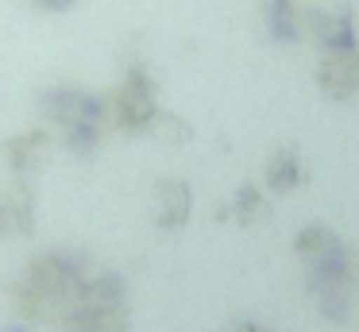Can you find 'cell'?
I'll return each mask as SVG.
<instances>
[{"instance_id":"6da1fadb","label":"cell","mask_w":359,"mask_h":332,"mask_svg":"<svg viewBox=\"0 0 359 332\" xmlns=\"http://www.w3.org/2000/svg\"><path fill=\"white\" fill-rule=\"evenodd\" d=\"M86 278H89V267L81 255L47 251L24 267L20 282L12 286V301H16V309L27 321L62 324L70 317V309L78 305L81 290H86Z\"/></svg>"},{"instance_id":"7a4b0ae2","label":"cell","mask_w":359,"mask_h":332,"mask_svg":"<svg viewBox=\"0 0 359 332\" xmlns=\"http://www.w3.org/2000/svg\"><path fill=\"white\" fill-rule=\"evenodd\" d=\"M294 251L305 263V286L320 317L344 324L351 317V255L328 224H305L294 239Z\"/></svg>"},{"instance_id":"3957f363","label":"cell","mask_w":359,"mask_h":332,"mask_svg":"<svg viewBox=\"0 0 359 332\" xmlns=\"http://www.w3.org/2000/svg\"><path fill=\"white\" fill-rule=\"evenodd\" d=\"M39 105H43V116L50 124H58L66 151H74L78 159H89L101 147L104 124H109L104 97L86 89H47Z\"/></svg>"},{"instance_id":"277c9868","label":"cell","mask_w":359,"mask_h":332,"mask_svg":"<svg viewBox=\"0 0 359 332\" xmlns=\"http://www.w3.org/2000/svg\"><path fill=\"white\" fill-rule=\"evenodd\" d=\"M66 332H128V286L116 270H97L86 278L78 305L62 321Z\"/></svg>"},{"instance_id":"5b68a950","label":"cell","mask_w":359,"mask_h":332,"mask_svg":"<svg viewBox=\"0 0 359 332\" xmlns=\"http://www.w3.org/2000/svg\"><path fill=\"white\" fill-rule=\"evenodd\" d=\"M104 108H109V124L128 135H140V131H151L158 120V97H155V81L143 66H128L124 81L104 97Z\"/></svg>"},{"instance_id":"8992f818","label":"cell","mask_w":359,"mask_h":332,"mask_svg":"<svg viewBox=\"0 0 359 332\" xmlns=\"http://www.w3.org/2000/svg\"><path fill=\"white\" fill-rule=\"evenodd\" d=\"M317 85L332 100H351L359 93V46L351 51H320Z\"/></svg>"},{"instance_id":"52a82bcc","label":"cell","mask_w":359,"mask_h":332,"mask_svg":"<svg viewBox=\"0 0 359 332\" xmlns=\"http://www.w3.org/2000/svg\"><path fill=\"white\" fill-rule=\"evenodd\" d=\"M305 23H309V35L320 51H351L359 46L355 39V20H351V8H309L305 12Z\"/></svg>"},{"instance_id":"ba28073f","label":"cell","mask_w":359,"mask_h":332,"mask_svg":"<svg viewBox=\"0 0 359 332\" xmlns=\"http://www.w3.org/2000/svg\"><path fill=\"white\" fill-rule=\"evenodd\" d=\"M189 213H194V190L178 178H166V182L155 185V224L163 232H178L189 224Z\"/></svg>"},{"instance_id":"9c48e42d","label":"cell","mask_w":359,"mask_h":332,"mask_svg":"<svg viewBox=\"0 0 359 332\" xmlns=\"http://www.w3.org/2000/svg\"><path fill=\"white\" fill-rule=\"evenodd\" d=\"M50 147H55V135L47 128H32V131H20L16 139H8L4 154H8V166L16 174H32V170H39L47 162Z\"/></svg>"},{"instance_id":"30bf717a","label":"cell","mask_w":359,"mask_h":332,"mask_svg":"<svg viewBox=\"0 0 359 332\" xmlns=\"http://www.w3.org/2000/svg\"><path fill=\"white\" fill-rule=\"evenodd\" d=\"M263 182L271 193H290L305 182V166H302V151L294 143L278 147V151L266 159V170H263Z\"/></svg>"},{"instance_id":"8fae6325","label":"cell","mask_w":359,"mask_h":332,"mask_svg":"<svg viewBox=\"0 0 359 332\" xmlns=\"http://www.w3.org/2000/svg\"><path fill=\"white\" fill-rule=\"evenodd\" d=\"M4 213H8V232L27 236L35 228V197L24 182H12V190L4 193Z\"/></svg>"},{"instance_id":"7c38bea8","label":"cell","mask_w":359,"mask_h":332,"mask_svg":"<svg viewBox=\"0 0 359 332\" xmlns=\"http://www.w3.org/2000/svg\"><path fill=\"white\" fill-rule=\"evenodd\" d=\"M263 213H266V197H263V190H259V185H251V182H243L240 190L232 193L228 208L220 213V220H228V216H232L236 224H255Z\"/></svg>"},{"instance_id":"4fadbf2b","label":"cell","mask_w":359,"mask_h":332,"mask_svg":"<svg viewBox=\"0 0 359 332\" xmlns=\"http://www.w3.org/2000/svg\"><path fill=\"white\" fill-rule=\"evenodd\" d=\"M266 27H271V39H278V43H297L302 20H297L294 0H266Z\"/></svg>"},{"instance_id":"5bb4252c","label":"cell","mask_w":359,"mask_h":332,"mask_svg":"<svg viewBox=\"0 0 359 332\" xmlns=\"http://www.w3.org/2000/svg\"><path fill=\"white\" fill-rule=\"evenodd\" d=\"M32 4L43 12H66V8H74V0H32Z\"/></svg>"},{"instance_id":"9a60e30c","label":"cell","mask_w":359,"mask_h":332,"mask_svg":"<svg viewBox=\"0 0 359 332\" xmlns=\"http://www.w3.org/2000/svg\"><path fill=\"white\" fill-rule=\"evenodd\" d=\"M228 332H266L263 324H255V321H240V324H232Z\"/></svg>"},{"instance_id":"2e32d148","label":"cell","mask_w":359,"mask_h":332,"mask_svg":"<svg viewBox=\"0 0 359 332\" xmlns=\"http://www.w3.org/2000/svg\"><path fill=\"white\" fill-rule=\"evenodd\" d=\"M8 232V213H4V197H0V236Z\"/></svg>"},{"instance_id":"e0dca14e","label":"cell","mask_w":359,"mask_h":332,"mask_svg":"<svg viewBox=\"0 0 359 332\" xmlns=\"http://www.w3.org/2000/svg\"><path fill=\"white\" fill-rule=\"evenodd\" d=\"M8 332H27V328H24V324H16V328H8Z\"/></svg>"}]
</instances>
